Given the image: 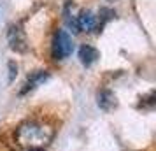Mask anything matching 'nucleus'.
Instances as JSON below:
<instances>
[{
    "instance_id": "1",
    "label": "nucleus",
    "mask_w": 156,
    "mask_h": 151,
    "mask_svg": "<svg viewBox=\"0 0 156 151\" xmlns=\"http://www.w3.org/2000/svg\"><path fill=\"white\" fill-rule=\"evenodd\" d=\"M55 128L53 125L41 120H27L14 132L16 144L23 149H42L53 141Z\"/></svg>"
},
{
    "instance_id": "2",
    "label": "nucleus",
    "mask_w": 156,
    "mask_h": 151,
    "mask_svg": "<svg viewBox=\"0 0 156 151\" xmlns=\"http://www.w3.org/2000/svg\"><path fill=\"white\" fill-rule=\"evenodd\" d=\"M72 49H74V44L70 35L65 30H58L53 39V56L56 60H63L72 53Z\"/></svg>"
},
{
    "instance_id": "3",
    "label": "nucleus",
    "mask_w": 156,
    "mask_h": 151,
    "mask_svg": "<svg viewBox=\"0 0 156 151\" xmlns=\"http://www.w3.org/2000/svg\"><path fill=\"white\" fill-rule=\"evenodd\" d=\"M7 41H9V46L11 49L18 51V53H25L28 49V42H27V35L25 32L21 30L20 25H12L7 32Z\"/></svg>"
},
{
    "instance_id": "4",
    "label": "nucleus",
    "mask_w": 156,
    "mask_h": 151,
    "mask_svg": "<svg viewBox=\"0 0 156 151\" xmlns=\"http://www.w3.org/2000/svg\"><path fill=\"white\" fill-rule=\"evenodd\" d=\"M97 27H98V18L90 9L81 11L76 18V32H91Z\"/></svg>"
},
{
    "instance_id": "5",
    "label": "nucleus",
    "mask_w": 156,
    "mask_h": 151,
    "mask_svg": "<svg viewBox=\"0 0 156 151\" xmlns=\"http://www.w3.org/2000/svg\"><path fill=\"white\" fill-rule=\"evenodd\" d=\"M48 77H49V74H48L46 70H37V72H34L32 76H28L27 83L23 84L21 95L28 93V92H32V90H34V88H37L39 84H42L44 81H48Z\"/></svg>"
},
{
    "instance_id": "6",
    "label": "nucleus",
    "mask_w": 156,
    "mask_h": 151,
    "mask_svg": "<svg viewBox=\"0 0 156 151\" xmlns=\"http://www.w3.org/2000/svg\"><path fill=\"white\" fill-rule=\"evenodd\" d=\"M79 58H81V63L83 65L90 67L91 63L97 62V58H98V51L95 49L93 46H90V44H83L81 49H79Z\"/></svg>"
},
{
    "instance_id": "7",
    "label": "nucleus",
    "mask_w": 156,
    "mask_h": 151,
    "mask_svg": "<svg viewBox=\"0 0 156 151\" xmlns=\"http://www.w3.org/2000/svg\"><path fill=\"white\" fill-rule=\"evenodd\" d=\"M98 107L102 111H111L116 107V95L111 90H102L98 93Z\"/></svg>"
},
{
    "instance_id": "8",
    "label": "nucleus",
    "mask_w": 156,
    "mask_h": 151,
    "mask_svg": "<svg viewBox=\"0 0 156 151\" xmlns=\"http://www.w3.org/2000/svg\"><path fill=\"white\" fill-rule=\"evenodd\" d=\"M9 67H11V77H9V79L12 81V77H14V67H16V65L11 62V63H9Z\"/></svg>"
},
{
    "instance_id": "9",
    "label": "nucleus",
    "mask_w": 156,
    "mask_h": 151,
    "mask_svg": "<svg viewBox=\"0 0 156 151\" xmlns=\"http://www.w3.org/2000/svg\"><path fill=\"white\" fill-rule=\"evenodd\" d=\"M23 151H41V149H23Z\"/></svg>"
}]
</instances>
